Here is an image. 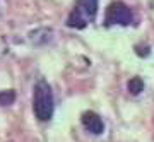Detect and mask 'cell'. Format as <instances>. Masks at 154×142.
Masks as SVG:
<instances>
[{"mask_svg": "<svg viewBox=\"0 0 154 142\" xmlns=\"http://www.w3.org/2000/svg\"><path fill=\"white\" fill-rule=\"evenodd\" d=\"M98 16V0H77L67 17V26L72 29H84Z\"/></svg>", "mask_w": 154, "mask_h": 142, "instance_id": "cell-2", "label": "cell"}, {"mask_svg": "<svg viewBox=\"0 0 154 142\" xmlns=\"http://www.w3.org/2000/svg\"><path fill=\"white\" fill-rule=\"evenodd\" d=\"M127 89H128L130 94L137 96V94H140L144 91V81L140 77H132V79L128 81V84H127Z\"/></svg>", "mask_w": 154, "mask_h": 142, "instance_id": "cell-5", "label": "cell"}, {"mask_svg": "<svg viewBox=\"0 0 154 142\" xmlns=\"http://www.w3.org/2000/svg\"><path fill=\"white\" fill-rule=\"evenodd\" d=\"M81 122H82V127L89 134L93 135H101L105 132V123H103V118L94 113V111H84L82 116H81Z\"/></svg>", "mask_w": 154, "mask_h": 142, "instance_id": "cell-4", "label": "cell"}, {"mask_svg": "<svg viewBox=\"0 0 154 142\" xmlns=\"http://www.w3.org/2000/svg\"><path fill=\"white\" fill-rule=\"evenodd\" d=\"M16 101V93L9 89V91H0V106H11Z\"/></svg>", "mask_w": 154, "mask_h": 142, "instance_id": "cell-6", "label": "cell"}, {"mask_svg": "<svg viewBox=\"0 0 154 142\" xmlns=\"http://www.w3.org/2000/svg\"><path fill=\"white\" fill-rule=\"evenodd\" d=\"M55 111L53 91L45 79H39L33 89V113L39 122H50Z\"/></svg>", "mask_w": 154, "mask_h": 142, "instance_id": "cell-1", "label": "cell"}, {"mask_svg": "<svg viewBox=\"0 0 154 142\" xmlns=\"http://www.w3.org/2000/svg\"><path fill=\"white\" fill-rule=\"evenodd\" d=\"M134 21L132 9L123 2H113L105 14V26H130Z\"/></svg>", "mask_w": 154, "mask_h": 142, "instance_id": "cell-3", "label": "cell"}]
</instances>
